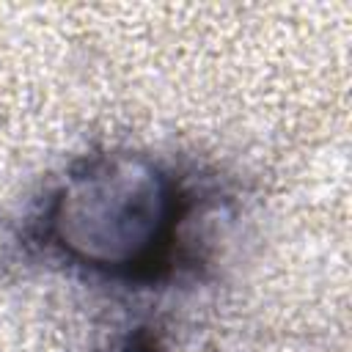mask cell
<instances>
[{"instance_id": "cell-1", "label": "cell", "mask_w": 352, "mask_h": 352, "mask_svg": "<svg viewBox=\"0 0 352 352\" xmlns=\"http://www.w3.org/2000/svg\"><path fill=\"white\" fill-rule=\"evenodd\" d=\"M187 192L160 168L132 157H99L52 192L41 242L63 258L124 278H151L170 264Z\"/></svg>"}]
</instances>
